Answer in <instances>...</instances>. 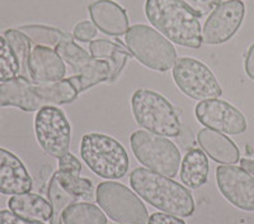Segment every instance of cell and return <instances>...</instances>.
I'll return each mask as SVG.
<instances>
[{"label": "cell", "instance_id": "6da1fadb", "mask_svg": "<svg viewBox=\"0 0 254 224\" xmlns=\"http://www.w3.org/2000/svg\"><path fill=\"white\" fill-rule=\"evenodd\" d=\"M130 184L136 194L156 209L181 218L193 214L194 201L190 193L171 178L139 167L131 173Z\"/></svg>", "mask_w": 254, "mask_h": 224}, {"label": "cell", "instance_id": "7a4b0ae2", "mask_svg": "<svg viewBox=\"0 0 254 224\" xmlns=\"http://www.w3.org/2000/svg\"><path fill=\"white\" fill-rule=\"evenodd\" d=\"M78 92L69 80L51 84H32L24 76L0 84V106H15L24 112H36L50 104H69Z\"/></svg>", "mask_w": 254, "mask_h": 224}, {"label": "cell", "instance_id": "3957f363", "mask_svg": "<svg viewBox=\"0 0 254 224\" xmlns=\"http://www.w3.org/2000/svg\"><path fill=\"white\" fill-rule=\"evenodd\" d=\"M145 14L156 31L174 44L190 48L202 44L198 19L178 0H146Z\"/></svg>", "mask_w": 254, "mask_h": 224}, {"label": "cell", "instance_id": "277c9868", "mask_svg": "<svg viewBox=\"0 0 254 224\" xmlns=\"http://www.w3.org/2000/svg\"><path fill=\"white\" fill-rule=\"evenodd\" d=\"M80 153L93 173L104 179H121L128 170V156L119 141L102 133H89L81 139Z\"/></svg>", "mask_w": 254, "mask_h": 224}, {"label": "cell", "instance_id": "5b68a950", "mask_svg": "<svg viewBox=\"0 0 254 224\" xmlns=\"http://www.w3.org/2000/svg\"><path fill=\"white\" fill-rule=\"evenodd\" d=\"M125 45L144 66L159 72L171 70L177 61L176 48L159 32L145 24H135L125 35Z\"/></svg>", "mask_w": 254, "mask_h": 224}, {"label": "cell", "instance_id": "8992f818", "mask_svg": "<svg viewBox=\"0 0 254 224\" xmlns=\"http://www.w3.org/2000/svg\"><path fill=\"white\" fill-rule=\"evenodd\" d=\"M131 105L133 117L142 128L164 137L178 135L182 124L174 106L163 95L140 89L133 92Z\"/></svg>", "mask_w": 254, "mask_h": 224}, {"label": "cell", "instance_id": "52a82bcc", "mask_svg": "<svg viewBox=\"0 0 254 224\" xmlns=\"http://www.w3.org/2000/svg\"><path fill=\"white\" fill-rule=\"evenodd\" d=\"M131 149L146 169L174 178L181 166V152L164 135L149 131H135L131 135Z\"/></svg>", "mask_w": 254, "mask_h": 224}, {"label": "cell", "instance_id": "ba28073f", "mask_svg": "<svg viewBox=\"0 0 254 224\" xmlns=\"http://www.w3.org/2000/svg\"><path fill=\"white\" fill-rule=\"evenodd\" d=\"M97 203L104 213L120 224H149V214L141 199L128 187L104 181L97 187Z\"/></svg>", "mask_w": 254, "mask_h": 224}, {"label": "cell", "instance_id": "9c48e42d", "mask_svg": "<svg viewBox=\"0 0 254 224\" xmlns=\"http://www.w3.org/2000/svg\"><path fill=\"white\" fill-rule=\"evenodd\" d=\"M173 79L178 88L194 100H211L221 96L217 79L205 63L192 57L177 58Z\"/></svg>", "mask_w": 254, "mask_h": 224}, {"label": "cell", "instance_id": "30bf717a", "mask_svg": "<svg viewBox=\"0 0 254 224\" xmlns=\"http://www.w3.org/2000/svg\"><path fill=\"white\" fill-rule=\"evenodd\" d=\"M35 132L41 148L52 157L61 158L69 152L71 128L66 115L56 106H45L38 110Z\"/></svg>", "mask_w": 254, "mask_h": 224}, {"label": "cell", "instance_id": "8fae6325", "mask_svg": "<svg viewBox=\"0 0 254 224\" xmlns=\"http://www.w3.org/2000/svg\"><path fill=\"white\" fill-rule=\"evenodd\" d=\"M246 14V6L239 0L222 1L211 12L205 22L202 42L206 45L225 44L237 33Z\"/></svg>", "mask_w": 254, "mask_h": 224}, {"label": "cell", "instance_id": "7c38bea8", "mask_svg": "<svg viewBox=\"0 0 254 224\" xmlns=\"http://www.w3.org/2000/svg\"><path fill=\"white\" fill-rule=\"evenodd\" d=\"M196 117L201 124L225 134H242L247 130V119L243 113L225 100L211 99L198 103Z\"/></svg>", "mask_w": 254, "mask_h": 224}, {"label": "cell", "instance_id": "4fadbf2b", "mask_svg": "<svg viewBox=\"0 0 254 224\" xmlns=\"http://www.w3.org/2000/svg\"><path fill=\"white\" fill-rule=\"evenodd\" d=\"M220 193L231 205L246 212H254V176L242 167L222 165L216 169Z\"/></svg>", "mask_w": 254, "mask_h": 224}, {"label": "cell", "instance_id": "5bb4252c", "mask_svg": "<svg viewBox=\"0 0 254 224\" xmlns=\"http://www.w3.org/2000/svg\"><path fill=\"white\" fill-rule=\"evenodd\" d=\"M33 181L19 158L6 149L0 148V194L20 195L29 193Z\"/></svg>", "mask_w": 254, "mask_h": 224}, {"label": "cell", "instance_id": "9a60e30c", "mask_svg": "<svg viewBox=\"0 0 254 224\" xmlns=\"http://www.w3.org/2000/svg\"><path fill=\"white\" fill-rule=\"evenodd\" d=\"M29 76L35 83L51 84L64 80L66 67L64 60L50 47L36 46L28 60Z\"/></svg>", "mask_w": 254, "mask_h": 224}, {"label": "cell", "instance_id": "2e32d148", "mask_svg": "<svg viewBox=\"0 0 254 224\" xmlns=\"http://www.w3.org/2000/svg\"><path fill=\"white\" fill-rule=\"evenodd\" d=\"M89 13L94 24L110 36L126 35L128 18L124 9L111 0H98L90 4Z\"/></svg>", "mask_w": 254, "mask_h": 224}, {"label": "cell", "instance_id": "e0dca14e", "mask_svg": "<svg viewBox=\"0 0 254 224\" xmlns=\"http://www.w3.org/2000/svg\"><path fill=\"white\" fill-rule=\"evenodd\" d=\"M198 144L214 161L219 164L233 165L239 161V148L222 133L203 128L197 134Z\"/></svg>", "mask_w": 254, "mask_h": 224}, {"label": "cell", "instance_id": "ac0fdd59", "mask_svg": "<svg viewBox=\"0 0 254 224\" xmlns=\"http://www.w3.org/2000/svg\"><path fill=\"white\" fill-rule=\"evenodd\" d=\"M8 207L10 212L28 221L44 223L52 217L51 204L37 194L26 193L13 195L9 199Z\"/></svg>", "mask_w": 254, "mask_h": 224}, {"label": "cell", "instance_id": "d6986e66", "mask_svg": "<svg viewBox=\"0 0 254 224\" xmlns=\"http://www.w3.org/2000/svg\"><path fill=\"white\" fill-rule=\"evenodd\" d=\"M90 56L95 60H104L110 63L111 75L108 81L112 83L117 79L120 72L122 71L126 65L127 58L130 57L131 53L125 49L124 46L108 40H97L90 42L89 45Z\"/></svg>", "mask_w": 254, "mask_h": 224}, {"label": "cell", "instance_id": "ffe728a7", "mask_svg": "<svg viewBox=\"0 0 254 224\" xmlns=\"http://www.w3.org/2000/svg\"><path fill=\"white\" fill-rule=\"evenodd\" d=\"M208 178V160L201 149L193 148L186 153L181 164V180L190 189H198Z\"/></svg>", "mask_w": 254, "mask_h": 224}, {"label": "cell", "instance_id": "44dd1931", "mask_svg": "<svg viewBox=\"0 0 254 224\" xmlns=\"http://www.w3.org/2000/svg\"><path fill=\"white\" fill-rule=\"evenodd\" d=\"M111 75V66L107 61L93 60L89 65L78 71V74L69 78V83L71 84L76 92H83L84 90L94 87L97 84L108 81Z\"/></svg>", "mask_w": 254, "mask_h": 224}, {"label": "cell", "instance_id": "7402d4cb", "mask_svg": "<svg viewBox=\"0 0 254 224\" xmlns=\"http://www.w3.org/2000/svg\"><path fill=\"white\" fill-rule=\"evenodd\" d=\"M63 224H107V217L97 205L75 201L64 210Z\"/></svg>", "mask_w": 254, "mask_h": 224}, {"label": "cell", "instance_id": "603a6c76", "mask_svg": "<svg viewBox=\"0 0 254 224\" xmlns=\"http://www.w3.org/2000/svg\"><path fill=\"white\" fill-rule=\"evenodd\" d=\"M47 196H49V201L52 208V217L50 219V224H63L64 210L72 203H75L76 200L64 189L56 173H54L51 180H50Z\"/></svg>", "mask_w": 254, "mask_h": 224}, {"label": "cell", "instance_id": "cb8c5ba5", "mask_svg": "<svg viewBox=\"0 0 254 224\" xmlns=\"http://www.w3.org/2000/svg\"><path fill=\"white\" fill-rule=\"evenodd\" d=\"M19 31L24 33L31 40V42L38 45V46L56 47L63 41L71 40V36H69L67 33H64L60 29L47 26L31 24V26L20 27Z\"/></svg>", "mask_w": 254, "mask_h": 224}, {"label": "cell", "instance_id": "d4e9b609", "mask_svg": "<svg viewBox=\"0 0 254 224\" xmlns=\"http://www.w3.org/2000/svg\"><path fill=\"white\" fill-rule=\"evenodd\" d=\"M4 38L6 40L8 45L12 48L13 53L17 57L18 63L20 66L22 76L27 78L29 75L28 71V60L31 55V40L19 29H8L4 33Z\"/></svg>", "mask_w": 254, "mask_h": 224}, {"label": "cell", "instance_id": "484cf974", "mask_svg": "<svg viewBox=\"0 0 254 224\" xmlns=\"http://www.w3.org/2000/svg\"><path fill=\"white\" fill-rule=\"evenodd\" d=\"M59 181L67 193L75 200H90L94 196V187L89 179L79 178L70 173L56 171Z\"/></svg>", "mask_w": 254, "mask_h": 224}, {"label": "cell", "instance_id": "4316f807", "mask_svg": "<svg viewBox=\"0 0 254 224\" xmlns=\"http://www.w3.org/2000/svg\"><path fill=\"white\" fill-rule=\"evenodd\" d=\"M55 51L65 62H67L76 72L89 65L94 58L85 49L72 42L71 40L63 41L55 47Z\"/></svg>", "mask_w": 254, "mask_h": 224}, {"label": "cell", "instance_id": "83f0119b", "mask_svg": "<svg viewBox=\"0 0 254 224\" xmlns=\"http://www.w3.org/2000/svg\"><path fill=\"white\" fill-rule=\"evenodd\" d=\"M20 72L17 57L6 40L0 36V83L13 80Z\"/></svg>", "mask_w": 254, "mask_h": 224}, {"label": "cell", "instance_id": "f1b7e54d", "mask_svg": "<svg viewBox=\"0 0 254 224\" xmlns=\"http://www.w3.org/2000/svg\"><path fill=\"white\" fill-rule=\"evenodd\" d=\"M187 6L196 17H203L216 8L215 0H178Z\"/></svg>", "mask_w": 254, "mask_h": 224}, {"label": "cell", "instance_id": "f546056e", "mask_svg": "<svg viewBox=\"0 0 254 224\" xmlns=\"http://www.w3.org/2000/svg\"><path fill=\"white\" fill-rule=\"evenodd\" d=\"M97 33H98L97 27H95L93 22H89V20L80 22L74 28V38H76L80 42H89V41H92L97 36Z\"/></svg>", "mask_w": 254, "mask_h": 224}, {"label": "cell", "instance_id": "4dcf8cb0", "mask_svg": "<svg viewBox=\"0 0 254 224\" xmlns=\"http://www.w3.org/2000/svg\"><path fill=\"white\" fill-rule=\"evenodd\" d=\"M59 171L63 173H70L72 175L79 176L81 171V164L74 155L67 152L63 157L59 158Z\"/></svg>", "mask_w": 254, "mask_h": 224}, {"label": "cell", "instance_id": "1f68e13d", "mask_svg": "<svg viewBox=\"0 0 254 224\" xmlns=\"http://www.w3.org/2000/svg\"><path fill=\"white\" fill-rule=\"evenodd\" d=\"M177 139H178L179 146L182 147L185 151H190L196 146V139H194L193 133L186 126L181 127V131H179L178 135H177Z\"/></svg>", "mask_w": 254, "mask_h": 224}, {"label": "cell", "instance_id": "d6a6232c", "mask_svg": "<svg viewBox=\"0 0 254 224\" xmlns=\"http://www.w3.org/2000/svg\"><path fill=\"white\" fill-rule=\"evenodd\" d=\"M0 224H44L41 222L28 221L22 217L17 216L9 210H0Z\"/></svg>", "mask_w": 254, "mask_h": 224}, {"label": "cell", "instance_id": "836d02e7", "mask_svg": "<svg viewBox=\"0 0 254 224\" xmlns=\"http://www.w3.org/2000/svg\"><path fill=\"white\" fill-rule=\"evenodd\" d=\"M149 224H186L178 217L168 213H154L149 218Z\"/></svg>", "mask_w": 254, "mask_h": 224}, {"label": "cell", "instance_id": "e575fe53", "mask_svg": "<svg viewBox=\"0 0 254 224\" xmlns=\"http://www.w3.org/2000/svg\"><path fill=\"white\" fill-rule=\"evenodd\" d=\"M246 72L252 80H254V44L252 45L246 58Z\"/></svg>", "mask_w": 254, "mask_h": 224}, {"label": "cell", "instance_id": "d590c367", "mask_svg": "<svg viewBox=\"0 0 254 224\" xmlns=\"http://www.w3.org/2000/svg\"><path fill=\"white\" fill-rule=\"evenodd\" d=\"M240 167L246 170L247 173L254 176V160L253 158H242L240 160Z\"/></svg>", "mask_w": 254, "mask_h": 224}, {"label": "cell", "instance_id": "8d00e7d4", "mask_svg": "<svg viewBox=\"0 0 254 224\" xmlns=\"http://www.w3.org/2000/svg\"><path fill=\"white\" fill-rule=\"evenodd\" d=\"M247 152H248V155H251L254 160V144L247 147Z\"/></svg>", "mask_w": 254, "mask_h": 224}, {"label": "cell", "instance_id": "74e56055", "mask_svg": "<svg viewBox=\"0 0 254 224\" xmlns=\"http://www.w3.org/2000/svg\"><path fill=\"white\" fill-rule=\"evenodd\" d=\"M215 1H216V3H221L222 0H215Z\"/></svg>", "mask_w": 254, "mask_h": 224}, {"label": "cell", "instance_id": "f35d334b", "mask_svg": "<svg viewBox=\"0 0 254 224\" xmlns=\"http://www.w3.org/2000/svg\"><path fill=\"white\" fill-rule=\"evenodd\" d=\"M107 224H116V223H115V222H113V223H107Z\"/></svg>", "mask_w": 254, "mask_h": 224}]
</instances>
